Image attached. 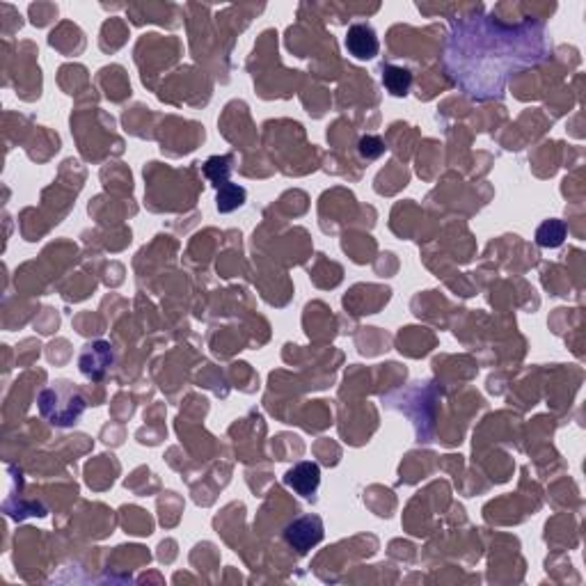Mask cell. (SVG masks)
Masks as SVG:
<instances>
[{"label": "cell", "mask_w": 586, "mask_h": 586, "mask_svg": "<svg viewBox=\"0 0 586 586\" xmlns=\"http://www.w3.org/2000/svg\"><path fill=\"white\" fill-rule=\"evenodd\" d=\"M568 227L563 220H545L541 227L536 229V243L541 248H559L566 241Z\"/></svg>", "instance_id": "obj_9"}, {"label": "cell", "mask_w": 586, "mask_h": 586, "mask_svg": "<svg viewBox=\"0 0 586 586\" xmlns=\"http://www.w3.org/2000/svg\"><path fill=\"white\" fill-rule=\"evenodd\" d=\"M284 486L291 488L296 495L300 497H312L316 495L318 486H321V467L312 461L298 462L293 465L287 474H284Z\"/></svg>", "instance_id": "obj_6"}, {"label": "cell", "mask_w": 586, "mask_h": 586, "mask_svg": "<svg viewBox=\"0 0 586 586\" xmlns=\"http://www.w3.org/2000/svg\"><path fill=\"white\" fill-rule=\"evenodd\" d=\"M346 50L358 60H373L380 50V41H378L376 31L369 23H353L346 32Z\"/></svg>", "instance_id": "obj_5"}, {"label": "cell", "mask_w": 586, "mask_h": 586, "mask_svg": "<svg viewBox=\"0 0 586 586\" xmlns=\"http://www.w3.org/2000/svg\"><path fill=\"white\" fill-rule=\"evenodd\" d=\"M383 87L392 96H406L413 87V71L406 67H383Z\"/></svg>", "instance_id": "obj_7"}, {"label": "cell", "mask_w": 586, "mask_h": 586, "mask_svg": "<svg viewBox=\"0 0 586 586\" xmlns=\"http://www.w3.org/2000/svg\"><path fill=\"white\" fill-rule=\"evenodd\" d=\"M248 199V190L239 184H224L218 188V195H215V206H218L220 214H232V211L241 209Z\"/></svg>", "instance_id": "obj_8"}, {"label": "cell", "mask_w": 586, "mask_h": 586, "mask_svg": "<svg viewBox=\"0 0 586 586\" xmlns=\"http://www.w3.org/2000/svg\"><path fill=\"white\" fill-rule=\"evenodd\" d=\"M550 49L543 21L507 23L495 14H467L452 23L444 67L467 96L490 101L504 95L511 76L547 60Z\"/></svg>", "instance_id": "obj_1"}, {"label": "cell", "mask_w": 586, "mask_h": 586, "mask_svg": "<svg viewBox=\"0 0 586 586\" xmlns=\"http://www.w3.org/2000/svg\"><path fill=\"white\" fill-rule=\"evenodd\" d=\"M113 362H114V351L108 342H104V339L85 343L78 358L80 373H83L85 378H92V380H101V378L108 373V369L113 367Z\"/></svg>", "instance_id": "obj_4"}, {"label": "cell", "mask_w": 586, "mask_h": 586, "mask_svg": "<svg viewBox=\"0 0 586 586\" xmlns=\"http://www.w3.org/2000/svg\"><path fill=\"white\" fill-rule=\"evenodd\" d=\"M324 520L318 516H303L298 520L288 522L287 529H284V541L298 550L300 554L309 552L312 547H316L318 543L324 541Z\"/></svg>", "instance_id": "obj_3"}, {"label": "cell", "mask_w": 586, "mask_h": 586, "mask_svg": "<svg viewBox=\"0 0 586 586\" xmlns=\"http://www.w3.org/2000/svg\"><path fill=\"white\" fill-rule=\"evenodd\" d=\"M37 406H40V415L50 422L53 426H74L80 417H83L85 407V397L67 380H58L50 388L41 389L40 398H37Z\"/></svg>", "instance_id": "obj_2"}, {"label": "cell", "mask_w": 586, "mask_h": 586, "mask_svg": "<svg viewBox=\"0 0 586 586\" xmlns=\"http://www.w3.org/2000/svg\"><path fill=\"white\" fill-rule=\"evenodd\" d=\"M204 177L220 188V186L229 184V174H232V156H211L206 163L202 165Z\"/></svg>", "instance_id": "obj_10"}, {"label": "cell", "mask_w": 586, "mask_h": 586, "mask_svg": "<svg viewBox=\"0 0 586 586\" xmlns=\"http://www.w3.org/2000/svg\"><path fill=\"white\" fill-rule=\"evenodd\" d=\"M360 156L367 160H373L378 159V156L385 154V142L383 138H378V135H364L362 140H360Z\"/></svg>", "instance_id": "obj_11"}]
</instances>
